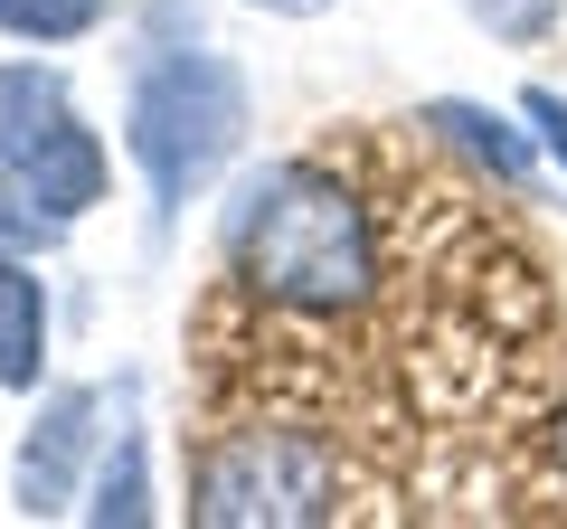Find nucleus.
Listing matches in <instances>:
<instances>
[{
  "label": "nucleus",
  "mask_w": 567,
  "mask_h": 529,
  "mask_svg": "<svg viewBox=\"0 0 567 529\" xmlns=\"http://www.w3.org/2000/svg\"><path fill=\"white\" fill-rule=\"evenodd\" d=\"M388 274H398V218L341 162V143H322L246 189L208 312L265 331V341H322L379 303Z\"/></svg>",
  "instance_id": "f257e3e1"
},
{
  "label": "nucleus",
  "mask_w": 567,
  "mask_h": 529,
  "mask_svg": "<svg viewBox=\"0 0 567 529\" xmlns=\"http://www.w3.org/2000/svg\"><path fill=\"white\" fill-rule=\"evenodd\" d=\"M341 426L303 407H208L189 445V520L208 529H303L341 520Z\"/></svg>",
  "instance_id": "f03ea898"
},
{
  "label": "nucleus",
  "mask_w": 567,
  "mask_h": 529,
  "mask_svg": "<svg viewBox=\"0 0 567 529\" xmlns=\"http://www.w3.org/2000/svg\"><path fill=\"white\" fill-rule=\"evenodd\" d=\"M104 199V143L29 66H0V246H58Z\"/></svg>",
  "instance_id": "7ed1b4c3"
},
{
  "label": "nucleus",
  "mask_w": 567,
  "mask_h": 529,
  "mask_svg": "<svg viewBox=\"0 0 567 529\" xmlns=\"http://www.w3.org/2000/svg\"><path fill=\"white\" fill-rule=\"evenodd\" d=\"M237 133H246V85H237L227 58L181 48V58L142 66V85H133V162L152 170L162 208H181L237 152Z\"/></svg>",
  "instance_id": "20e7f679"
},
{
  "label": "nucleus",
  "mask_w": 567,
  "mask_h": 529,
  "mask_svg": "<svg viewBox=\"0 0 567 529\" xmlns=\"http://www.w3.org/2000/svg\"><path fill=\"white\" fill-rule=\"evenodd\" d=\"M85 435H95V397H85V387H58L48 416H39V435H29V454H20V510L29 520L66 510V483H76Z\"/></svg>",
  "instance_id": "39448f33"
},
{
  "label": "nucleus",
  "mask_w": 567,
  "mask_h": 529,
  "mask_svg": "<svg viewBox=\"0 0 567 529\" xmlns=\"http://www.w3.org/2000/svg\"><path fill=\"white\" fill-rule=\"evenodd\" d=\"M39 369H48V284L0 246V387H20V397H29Z\"/></svg>",
  "instance_id": "423d86ee"
},
{
  "label": "nucleus",
  "mask_w": 567,
  "mask_h": 529,
  "mask_svg": "<svg viewBox=\"0 0 567 529\" xmlns=\"http://www.w3.org/2000/svg\"><path fill=\"white\" fill-rule=\"evenodd\" d=\"M425 123H435L445 143H464V152H473V162H483L502 189H529V152H520V133H511L502 114H483V104H435Z\"/></svg>",
  "instance_id": "0eeeda50"
},
{
  "label": "nucleus",
  "mask_w": 567,
  "mask_h": 529,
  "mask_svg": "<svg viewBox=\"0 0 567 529\" xmlns=\"http://www.w3.org/2000/svg\"><path fill=\"white\" fill-rule=\"evenodd\" d=\"M104 20V0H0V29L10 39H85V29Z\"/></svg>",
  "instance_id": "6e6552de"
},
{
  "label": "nucleus",
  "mask_w": 567,
  "mask_h": 529,
  "mask_svg": "<svg viewBox=\"0 0 567 529\" xmlns=\"http://www.w3.org/2000/svg\"><path fill=\"white\" fill-rule=\"evenodd\" d=\"M464 10L492 29V39H511V48H539L548 29L567 20V0H464Z\"/></svg>",
  "instance_id": "1a4fd4ad"
},
{
  "label": "nucleus",
  "mask_w": 567,
  "mask_h": 529,
  "mask_svg": "<svg viewBox=\"0 0 567 529\" xmlns=\"http://www.w3.org/2000/svg\"><path fill=\"white\" fill-rule=\"evenodd\" d=\"M95 520H142V454H133V445L104 464V483H95Z\"/></svg>",
  "instance_id": "9d476101"
},
{
  "label": "nucleus",
  "mask_w": 567,
  "mask_h": 529,
  "mask_svg": "<svg viewBox=\"0 0 567 529\" xmlns=\"http://www.w3.org/2000/svg\"><path fill=\"white\" fill-rule=\"evenodd\" d=\"M529 435H539V464H548V483L567 491V378H558V397L539 407V426H529Z\"/></svg>",
  "instance_id": "9b49d317"
},
{
  "label": "nucleus",
  "mask_w": 567,
  "mask_h": 529,
  "mask_svg": "<svg viewBox=\"0 0 567 529\" xmlns=\"http://www.w3.org/2000/svg\"><path fill=\"white\" fill-rule=\"evenodd\" d=\"M520 114L539 123V143H548V162L567 170V95H548V85H529V95H520Z\"/></svg>",
  "instance_id": "f8f14e48"
},
{
  "label": "nucleus",
  "mask_w": 567,
  "mask_h": 529,
  "mask_svg": "<svg viewBox=\"0 0 567 529\" xmlns=\"http://www.w3.org/2000/svg\"><path fill=\"white\" fill-rule=\"evenodd\" d=\"M256 10H275V20H322L331 0H256Z\"/></svg>",
  "instance_id": "ddd939ff"
}]
</instances>
